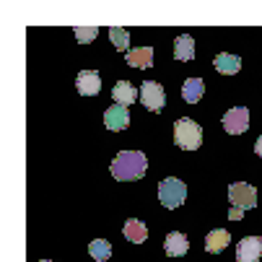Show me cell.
I'll list each match as a JSON object with an SVG mask.
<instances>
[{"label":"cell","instance_id":"16","mask_svg":"<svg viewBox=\"0 0 262 262\" xmlns=\"http://www.w3.org/2000/svg\"><path fill=\"white\" fill-rule=\"evenodd\" d=\"M122 234H125V239L127 242H133V244H143L145 239H148V229H145V223L143 221H138V218H130L125 226H122Z\"/></svg>","mask_w":262,"mask_h":262},{"label":"cell","instance_id":"1","mask_svg":"<svg viewBox=\"0 0 262 262\" xmlns=\"http://www.w3.org/2000/svg\"><path fill=\"white\" fill-rule=\"evenodd\" d=\"M145 169H148V161H145V154L140 151H122L112 161V177L117 182H135L145 174Z\"/></svg>","mask_w":262,"mask_h":262},{"label":"cell","instance_id":"5","mask_svg":"<svg viewBox=\"0 0 262 262\" xmlns=\"http://www.w3.org/2000/svg\"><path fill=\"white\" fill-rule=\"evenodd\" d=\"M140 104L151 112H161L166 106V94H164V86L156 83V81H143L140 86Z\"/></svg>","mask_w":262,"mask_h":262},{"label":"cell","instance_id":"4","mask_svg":"<svg viewBox=\"0 0 262 262\" xmlns=\"http://www.w3.org/2000/svg\"><path fill=\"white\" fill-rule=\"evenodd\" d=\"M229 200L234 208L249 210L257 205V190L249 182H234V184H229Z\"/></svg>","mask_w":262,"mask_h":262},{"label":"cell","instance_id":"11","mask_svg":"<svg viewBox=\"0 0 262 262\" xmlns=\"http://www.w3.org/2000/svg\"><path fill=\"white\" fill-rule=\"evenodd\" d=\"M229 244H231V234L226 229H213L205 236V252H210V254H221Z\"/></svg>","mask_w":262,"mask_h":262},{"label":"cell","instance_id":"10","mask_svg":"<svg viewBox=\"0 0 262 262\" xmlns=\"http://www.w3.org/2000/svg\"><path fill=\"white\" fill-rule=\"evenodd\" d=\"M215 70L223 73V76H234V73L242 70V57L239 55H231V52H218L215 60H213Z\"/></svg>","mask_w":262,"mask_h":262},{"label":"cell","instance_id":"8","mask_svg":"<svg viewBox=\"0 0 262 262\" xmlns=\"http://www.w3.org/2000/svg\"><path fill=\"white\" fill-rule=\"evenodd\" d=\"M104 125H106L112 133L125 130V127L130 125V112H127V106H120V104L106 106V112H104Z\"/></svg>","mask_w":262,"mask_h":262},{"label":"cell","instance_id":"12","mask_svg":"<svg viewBox=\"0 0 262 262\" xmlns=\"http://www.w3.org/2000/svg\"><path fill=\"white\" fill-rule=\"evenodd\" d=\"M112 99H115V104H120V106H130L138 99V89L130 81H117L115 89H112Z\"/></svg>","mask_w":262,"mask_h":262},{"label":"cell","instance_id":"17","mask_svg":"<svg viewBox=\"0 0 262 262\" xmlns=\"http://www.w3.org/2000/svg\"><path fill=\"white\" fill-rule=\"evenodd\" d=\"M203 91H205V81L203 78H187L182 83V96H184V101H190V104L200 101Z\"/></svg>","mask_w":262,"mask_h":262},{"label":"cell","instance_id":"18","mask_svg":"<svg viewBox=\"0 0 262 262\" xmlns=\"http://www.w3.org/2000/svg\"><path fill=\"white\" fill-rule=\"evenodd\" d=\"M89 254H91L96 262H104V259H109V254H112V244H109L106 239H94V242L89 244Z\"/></svg>","mask_w":262,"mask_h":262},{"label":"cell","instance_id":"14","mask_svg":"<svg viewBox=\"0 0 262 262\" xmlns=\"http://www.w3.org/2000/svg\"><path fill=\"white\" fill-rule=\"evenodd\" d=\"M187 249H190V242H187V236L179 234V231H171L164 239V252L169 257H182V254H187Z\"/></svg>","mask_w":262,"mask_h":262},{"label":"cell","instance_id":"6","mask_svg":"<svg viewBox=\"0 0 262 262\" xmlns=\"http://www.w3.org/2000/svg\"><path fill=\"white\" fill-rule=\"evenodd\" d=\"M249 127V109L247 106H234L223 115V130L229 135H242Z\"/></svg>","mask_w":262,"mask_h":262},{"label":"cell","instance_id":"7","mask_svg":"<svg viewBox=\"0 0 262 262\" xmlns=\"http://www.w3.org/2000/svg\"><path fill=\"white\" fill-rule=\"evenodd\" d=\"M259 259H262V239L244 236L236 244V262H259Z\"/></svg>","mask_w":262,"mask_h":262},{"label":"cell","instance_id":"21","mask_svg":"<svg viewBox=\"0 0 262 262\" xmlns=\"http://www.w3.org/2000/svg\"><path fill=\"white\" fill-rule=\"evenodd\" d=\"M229 218H231V221H242V218H244V210L231 205V210H229Z\"/></svg>","mask_w":262,"mask_h":262},{"label":"cell","instance_id":"23","mask_svg":"<svg viewBox=\"0 0 262 262\" xmlns=\"http://www.w3.org/2000/svg\"><path fill=\"white\" fill-rule=\"evenodd\" d=\"M42 262H55V259H42Z\"/></svg>","mask_w":262,"mask_h":262},{"label":"cell","instance_id":"3","mask_svg":"<svg viewBox=\"0 0 262 262\" xmlns=\"http://www.w3.org/2000/svg\"><path fill=\"white\" fill-rule=\"evenodd\" d=\"M159 200H161V205L169 208V210L179 208V205L187 200V187H184V182L177 179V177L161 179V184H159Z\"/></svg>","mask_w":262,"mask_h":262},{"label":"cell","instance_id":"13","mask_svg":"<svg viewBox=\"0 0 262 262\" xmlns=\"http://www.w3.org/2000/svg\"><path fill=\"white\" fill-rule=\"evenodd\" d=\"M195 57V39L190 34H179L177 39H174V60L179 62H187V60H192Z\"/></svg>","mask_w":262,"mask_h":262},{"label":"cell","instance_id":"19","mask_svg":"<svg viewBox=\"0 0 262 262\" xmlns=\"http://www.w3.org/2000/svg\"><path fill=\"white\" fill-rule=\"evenodd\" d=\"M109 39L117 50H130V34L125 29H109Z\"/></svg>","mask_w":262,"mask_h":262},{"label":"cell","instance_id":"15","mask_svg":"<svg viewBox=\"0 0 262 262\" xmlns=\"http://www.w3.org/2000/svg\"><path fill=\"white\" fill-rule=\"evenodd\" d=\"M125 57H127V65H130V68H140V70H145V68H151V65H154V50H151V47L130 50Z\"/></svg>","mask_w":262,"mask_h":262},{"label":"cell","instance_id":"22","mask_svg":"<svg viewBox=\"0 0 262 262\" xmlns=\"http://www.w3.org/2000/svg\"><path fill=\"white\" fill-rule=\"evenodd\" d=\"M254 154H259L262 156V135L257 138V143H254Z\"/></svg>","mask_w":262,"mask_h":262},{"label":"cell","instance_id":"2","mask_svg":"<svg viewBox=\"0 0 262 262\" xmlns=\"http://www.w3.org/2000/svg\"><path fill=\"white\" fill-rule=\"evenodd\" d=\"M174 143L182 151H198L203 145V127L192 122L190 117H182L174 122Z\"/></svg>","mask_w":262,"mask_h":262},{"label":"cell","instance_id":"20","mask_svg":"<svg viewBox=\"0 0 262 262\" xmlns=\"http://www.w3.org/2000/svg\"><path fill=\"white\" fill-rule=\"evenodd\" d=\"M96 34H99V29H94V26H81V29H76V39L78 42H91V39H96Z\"/></svg>","mask_w":262,"mask_h":262},{"label":"cell","instance_id":"9","mask_svg":"<svg viewBox=\"0 0 262 262\" xmlns=\"http://www.w3.org/2000/svg\"><path fill=\"white\" fill-rule=\"evenodd\" d=\"M76 89H78V94H83V96H96V94L101 91L99 73H96V70H81L78 78H76Z\"/></svg>","mask_w":262,"mask_h":262}]
</instances>
